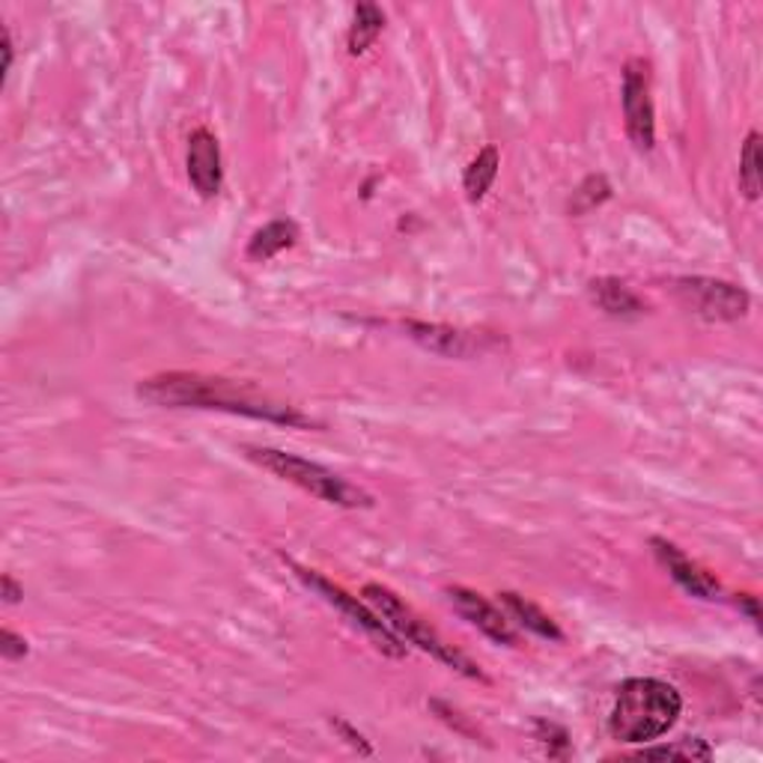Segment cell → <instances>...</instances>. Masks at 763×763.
<instances>
[{
    "mask_svg": "<svg viewBox=\"0 0 763 763\" xmlns=\"http://www.w3.org/2000/svg\"><path fill=\"white\" fill-rule=\"evenodd\" d=\"M138 397L164 409H215L245 418L272 420L286 427H314L296 406H286L272 397H263L248 385L221 379V376H201V373H162L138 385Z\"/></svg>",
    "mask_w": 763,
    "mask_h": 763,
    "instance_id": "obj_1",
    "label": "cell"
},
{
    "mask_svg": "<svg viewBox=\"0 0 763 763\" xmlns=\"http://www.w3.org/2000/svg\"><path fill=\"white\" fill-rule=\"evenodd\" d=\"M680 692L665 680L632 678L620 683L609 713V734L618 743H650L678 725Z\"/></svg>",
    "mask_w": 763,
    "mask_h": 763,
    "instance_id": "obj_2",
    "label": "cell"
},
{
    "mask_svg": "<svg viewBox=\"0 0 763 763\" xmlns=\"http://www.w3.org/2000/svg\"><path fill=\"white\" fill-rule=\"evenodd\" d=\"M245 457L251 462H257L260 468H266L275 477L296 484L298 489H305L314 498L325 501V505L346 507V510H358V507H370L373 498L364 492L362 487L349 484L344 475H337L332 468L311 462V459L289 454V450L277 448H245Z\"/></svg>",
    "mask_w": 763,
    "mask_h": 763,
    "instance_id": "obj_3",
    "label": "cell"
},
{
    "mask_svg": "<svg viewBox=\"0 0 763 763\" xmlns=\"http://www.w3.org/2000/svg\"><path fill=\"white\" fill-rule=\"evenodd\" d=\"M364 600H367V606L385 620V627H388L397 639L409 641V644L420 648L424 653H429V657H436L439 662H445V665H450L454 671H459V674H466V678L484 680V671H480L466 653H459L454 644H448V641L441 639L439 632L433 630L427 620L418 618L397 593L388 591V588H382V584H367V588H364Z\"/></svg>",
    "mask_w": 763,
    "mask_h": 763,
    "instance_id": "obj_4",
    "label": "cell"
},
{
    "mask_svg": "<svg viewBox=\"0 0 763 763\" xmlns=\"http://www.w3.org/2000/svg\"><path fill=\"white\" fill-rule=\"evenodd\" d=\"M678 298L689 314L701 316L706 323H736L752 307V298L743 286L719 277H680Z\"/></svg>",
    "mask_w": 763,
    "mask_h": 763,
    "instance_id": "obj_5",
    "label": "cell"
},
{
    "mask_svg": "<svg viewBox=\"0 0 763 763\" xmlns=\"http://www.w3.org/2000/svg\"><path fill=\"white\" fill-rule=\"evenodd\" d=\"M293 570H296L298 579H302L311 591L319 593V597H323L328 606H334V609L340 611L349 623H355L358 630L367 632V635L373 639V644H376L382 653H388V657H394V659L406 657V648L400 644V639H397V635L385 627V620H382L376 611L367 609L364 602H358V597L346 593L340 584L328 582V579L319 576L316 570H307V567H298V563H293Z\"/></svg>",
    "mask_w": 763,
    "mask_h": 763,
    "instance_id": "obj_6",
    "label": "cell"
},
{
    "mask_svg": "<svg viewBox=\"0 0 763 763\" xmlns=\"http://www.w3.org/2000/svg\"><path fill=\"white\" fill-rule=\"evenodd\" d=\"M623 120L627 134L635 150L650 153L657 143V114H653V95H650V63L630 60L623 69Z\"/></svg>",
    "mask_w": 763,
    "mask_h": 763,
    "instance_id": "obj_7",
    "label": "cell"
},
{
    "mask_svg": "<svg viewBox=\"0 0 763 763\" xmlns=\"http://www.w3.org/2000/svg\"><path fill=\"white\" fill-rule=\"evenodd\" d=\"M403 332L409 334L415 344H420L429 353L445 355V358H477V355H487L501 346L496 334L462 332V328H450V325L439 323L409 319V323H403Z\"/></svg>",
    "mask_w": 763,
    "mask_h": 763,
    "instance_id": "obj_8",
    "label": "cell"
},
{
    "mask_svg": "<svg viewBox=\"0 0 763 763\" xmlns=\"http://www.w3.org/2000/svg\"><path fill=\"white\" fill-rule=\"evenodd\" d=\"M450 606L459 611V618L468 620L471 627L484 632L487 639H492L496 644H507L513 648L516 644V630L510 627L505 611H498L489 600H484L480 593L466 591V588H448Z\"/></svg>",
    "mask_w": 763,
    "mask_h": 763,
    "instance_id": "obj_9",
    "label": "cell"
},
{
    "mask_svg": "<svg viewBox=\"0 0 763 763\" xmlns=\"http://www.w3.org/2000/svg\"><path fill=\"white\" fill-rule=\"evenodd\" d=\"M650 546H653L659 563L671 572V579H674L686 593H692L698 600H715V597L722 593V584L715 582L704 567H698L695 561H689L686 555L680 552L674 543H668L662 537H653Z\"/></svg>",
    "mask_w": 763,
    "mask_h": 763,
    "instance_id": "obj_10",
    "label": "cell"
},
{
    "mask_svg": "<svg viewBox=\"0 0 763 763\" xmlns=\"http://www.w3.org/2000/svg\"><path fill=\"white\" fill-rule=\"evenodd\" d=\"M189 180L201 197H215L224 182V167H221V146L218 138L206 129L189 138Z\"/></svg>",
    "mask_w": 763,
    "mask_h": 763,
    "instance_id": "obj_11",
    "label": "cell"
},
{
    "mask_svg": "<svg viewBox=\"0 0 763 763\" xmlns=\"http://www.w3.org/2000/svg\"><path fill=\"white\" fill-rule=\"evenodd\" d=\"M591 298L600 311L609 316H641L648 307L630 286L620 284L618 277H597L591 281Z\"/></svg>",
    "mask_w": 763,
    "mask_h": 763,
    "instance_id": "obj_12",
    "label": "cell"
},
{
    "mask_svg": "<svg viewBox=\"0 0 763 763\" xmlns=\"http://www.w3.org/2000/svg\"><path fill=\"white\" fill-rule=\"evenodd\" d=\"M498 597H501V606L507 609V614H510V618H513L522 630L535 632V635H540V639L563 641L561 627H558V623H555L543 609H537L535 602H528L525 597H519V593H513V591L498 593Z\"/></svg>",
    "mask_w": 763,
    "mask_h": 763,
    "instance_id": "obj_13",
    "label": "cell"
},
{
    "mask_svg": "<svg viewBox=\"0 0 763 763\" xmlns=\"http://www.w3.org/2000/svg\"><path fill=\"white\" fill-rule=\"evenodd\" d=\"M298 238V227L293 221H272L266 227H260L248 242V257L257 263L277 257L281 251L293 248Z\"/></svg>",
    "mask_w": 763,
    "mask_h": 763,
    "instance_id": "obj_14",
    "label": "cell"
},
{
    "mask_svg": "<svg viewBox=\"0 0 763 763\" xmlns=\"http://www.w3.org/2000/svg\"><path fill=\"white\" fill-rule=\"evenodd\" d=\"M498 167H501V159H498L496 146H484L471 159V164L466 167V176H462V189H466L468 201L480 203L487 197V191L492 189V182L498 176Z\"/></svg>",
    "mask_w": 763,
    "mask_h": 763,
    "instance_id": "obj_15",
    "label": "cell"
},
{
    "mask_svg": "<svg viewBox=\"0 0 763 763\" xmlns=\"http://www.w3.org/2000/svg\"><path fill=\"white\" fill-rule=\"evenodd\" d=\"M385 28V12L376 3H358L355 7L353 28H349V54H364L376 42V37Z\"/></svg>",
    "mask_w": 763,
    "mask_h": 763,
    "instance_id": "obj_16",
    "label": "cell"
},
{
    "mask_svg": "<svg viewBox=\"0 0 763 763\" xmlns=\"http://www.w3.org/2000/svg\"><path fill=\"white\" fill-rule=\"evenodd\" d=\"M761 173H763V150L761 134L749 132L743 143V155H740V189L749 201L761 197Z\"/></svg>",
    "mask_w": 763,
    "mask_h": 763,
    "instance_id": "obj_17",
    "label": "cell"
},
{
    "mask_svg": "<svg viewBox=\"0 0 763 763\" xmlns=\"http://www.w3.org/2000/svg\"><path fill=\"white\" fill-rule=\"evenodd\" d=\"M635 757L641 761H710L713 752L704 740H680L674 745H657V749H641Z\"/></svg>",
    "mask_w": 763,
    "mask_h": 763,
    "instance_id": "obj_18",
    "label": "cell"
},
{
    "mask_svg": "<svg viewBox=\"0 0 763 763\" xmlns=\"http://www.w3.org/2000/svg\"><path fill=\"white\" fill-rule=\"evenodd\" d=\"M611 194L606 176H588L582 182V189L576 191V203H572V212H591L593 206H600L606 197Z\"/></svg>",
    "mask_w": 763,
    "mask_h": 763,
    "instance_id": "obj_19",
    "label": "cell"
},
{
    "mask_svg": "<svg viewBox=\"0 0 763 763\" xmlns=\"http://www.w3.org/2000/svg\"><path fill=\"white\" fill-rule=\"evenodd\" d=\"M28 641L21 639V635H16L12 630L0 632V657L7 659V662H19V659L28 657Z\"/></svg>",
    "mask_w": 763,
    "mask_h": 763,
    "instance_id": "obj_20",
    "label": "cell"
},
{
    "mask_svg": "<svg viewBox=\"0 0 763 763\" xmlns=\"http://www.w3.org/2000/svg\"><path fill=\"white\" fill-rule=\"evenodd\" d=\"M0 588H3V600L7 602H19L21 597H24V588H21V584H16V579H12V576H3V579H0Z\"/></svg>",
    "mask_w": 763,
    "mask_h": 763,
    "instance_id": "obj_21",
    "label": "cell"
},
{
    "mask_svg": "<svg viewBox=\"0 0 763 763\" xmlns=\"http://www.w3.org/2000/svg\"><path fill=\"white\" fill-rule=\"evenodd\" d=\"M0 39H3V78H7V72L12 69V37H10V30L7 28H0Z\"/></svg>",
    "mask_w": 763,
    "mask_h": 763,
    "instance_id": "obj_22",
    "label": "cell"
},
{
    "mask_svg": "<svg viewBox=\"0 0 763 763\" xmlns=\"http://www.w3.org/2000/svg\"><path fill=\"white\" fill-rule=\"evenodd\" d=\"M334 725H337V731H340V734L349 736V743H353V745H362V752H364V754H370V745H364V736H362V734H355L353 728L346 725V722H334Z\"/></svg>",
    "mask_w": 763,
    "mask_h": 763,
    "instance_id": "obj_23",
    "label": "cell"
},
{
    "mask_svg": "<svg viewBox=\"0 0 763 763\" xmlns=\"http://www.w3.org/2000/svg\"><path fill=\"white\" fill-rule=\"evenodd\" d=\"M740 609L749 611V618H752L754 623L761 620V614H757V600H754V597H740Z\"/></svg>",
    "mask_w": 763,
    "mask_h": 763,
    "instance_id": "obj_24",
    "label": "cell"
}]
</instances>
